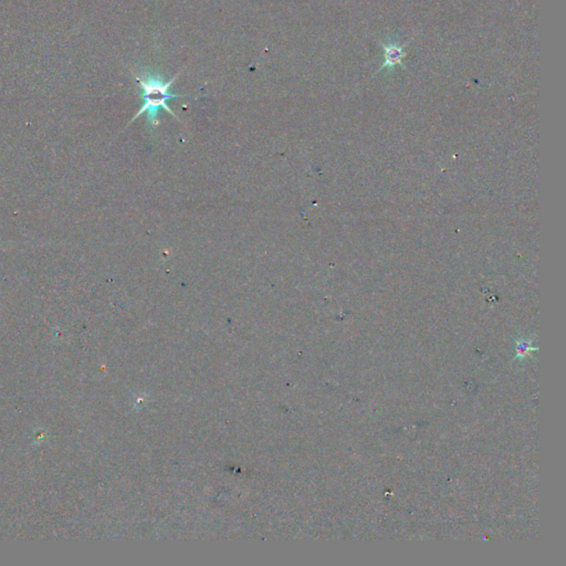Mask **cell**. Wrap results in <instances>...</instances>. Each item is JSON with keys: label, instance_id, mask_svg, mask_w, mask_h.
Wrapping results in <instances>:
<instances>
[{"label": "cell", "instance_id": "cell-2", "mask_svg": "<svg viewBox=\"0 0 566 566\" xmlns=\"http://www.w3.org/2000/svg\"><path fill=\"white\" fill-rule=\"evenodd\" d=\"M405 57V51L402 47L390 45L385 47V63L384 67H394L402 63V58Z\"/></svg>", "mask_w": 566, "mask_h": 566}, {"label": "cell", "instance_id": "cell-1", "mask_svg": "<svg viewBox=\"0 0 566 566\" xmlns=\"http://www.w3.org/2000/svg\"><path fill=\"white\" fill-rule=\"evenodd\" d=\"M181 71H178L167 82L164 81V78L161 77L159 73H149V71L135 75L137 82L139 83V89H141L143 105H142L141 110L137 113V115L133 117L132 121L129 122V124L134 122L137 117L146 113L149 124L151 127H156L159 124V112L161 109L165 110L169 114L173 115L175 119H178L177 115L167 105V101L184 97V95H174V93L169 92L171 85L175 82V80L181 75Z\"/></svg>", "mask_w": 566, "mask_h": 566}]
</instances>
